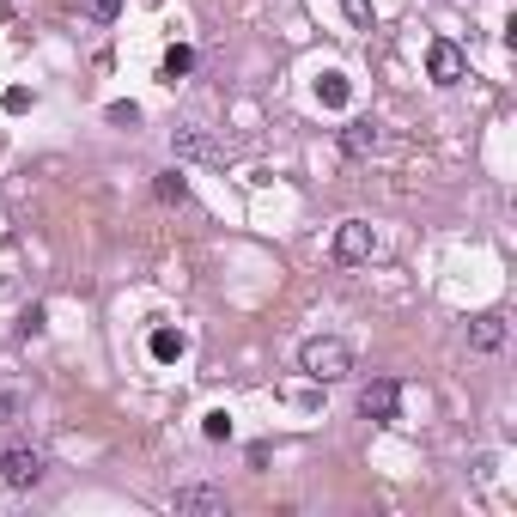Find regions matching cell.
I'll return each mask as SVG.
<instances>
[{
    "instance_id": "6da1fadb",
    "label": "cell",
    "mask_w": 517,
    "mask_h": 517,
    "mask_svg": "<svg viewBox=\"0 0 517 517\" xmlns=\"http://www.w3.org/2000/svg\"><path fill=\"white\" fill-rule=\"evenodd\" d=\"M299 372L317 384H341V378H353V347L341 335H311L299 347Z\"/></svg>"
},
{
    "instance_id": "7a4b0ae2",
    "label": "cell",
    "mask_w": 517,
    "mask_h": 517,
    "mask_svg": "<svg viewBox=\"0 0 517 517\" xmlns=\"http://www.w3.org/2000/svg\"><path fill=\"white\" fill-rule=\"evenodd\" d=\"M335 262L341 268H359V262H372V250H378V232L372 226H365V219H341V226H335Z\"/></svg>"
},
{
    "instance_id": "3957f363",
    "label": "cell",
    "mask_w": 517,
    "mask_h": 517,
    "mask_svg": "<svg viewBox=\"0 0 517 517\" xmlns=\"http://www.w3.org/2000/svg\"><path fill=\"white\" fill-rule=\"evenodd\" d=\"M171 511H177V517H226L232 499L219 493V487H207V481H189V487L171 493Z\"/></svg>"
},
{
    "instance_id": "277c9868",
    "label": "cell",
    "mask_w": 517,
    "mask_h": 517,
    "mask_svg": "<svg viewBox=\"0 0 517 517\" xmlns=\"http://www.w3.org/2000/svg\"><path fill=\"white\" fill-rule=\"evenodd\" d=\"M37 481H43V451H25V445H13L7 457H0V487L25 493V487H37Z\"/></svg>"
},
{
    "instance_id": "5b68a950",
    "label": "cell",
    "mask_w": 517,
    "mask_h": 517,
    "mask_svg": "<svg viewBox=\"0 0 517 517\" xmlns=\"http://www.w3.org/2000/svg\"><path fill=\"white\" fill-rule=\"evenodd\" d=\"M359 414H365V420H396V414H402V390H396L390 378H372V384L359 390Z\"/></svg>"
},
{
    "instance_id": "8992f818",
    "label": "cell",
    "mask_w": 517,
    "mask_h": 517,
    "mask_svg": "<svg viewBox=\"0 0 517 517\" xmlns=\"http://www.w3.org/2000/svg\"><path fill=\"white\" fill-rule=\"evenodd\" d=\"M463 67H469V61H463V49H457V43H432V49H426V73H432V86H457V80H463Z\"/></svg>"
},
{
    "instance_id": "52a82bcc",
    "label": "cell",
    "mask_w": 517,
    "mask_h": 517,
    "mask_svg": "<svg viewBox=\"0 0 517 517\" xmlns=\"http://www.w3.org/2000/svg\"><path fill=\"white\" fill-rule=\"evenodd\" d=\"M171 153H177V159H213V134L195 128V122H183V128L171 134Z\"/></svg>"
},
{
    "instance_id": "ba28073f",
    "label": "cell",
    "mask_w": 517,
    "mask_h": 517,
    "mask_svg": "<svg viewBox=\"0 0 517 517\" xmlns=\"http://www.w3.org/2000/svg\"><path fill=\"white\" fill-rule=\"evenodd\" d=\"M341 153H347V159H372V153H378V128H372V122H347V128H341Z\"/></svg>"
},
{
    "instance_id": "9c48e42d",
    "label": "cell",
    "mask_w": 517,
    "mask_h": 517,
    "mask_svg": "<svg viewBox=\"0 0 517 517\" xmlns=\"http://www.w3.org/2000/svg\"><path fill=\"white\" fill-rule=\"evenodd\" d=\"M469 347H475V353H499V347H505V317H493V311L475 317V323H469Z\"/></svg>"
},
{
    "instance_id": "30bf717a",
    "label": "cell",
    "mask_w": 517,
    "mask_h": 517,
    "mask_svg": "<svg viewBox=\"0 0 517 517\" xmlns=\"http://www.w3.org/2000/svg\"><path fill=\"white\" fill-rule=\"evenodd\" d=\"M153 195H159L165 207H183V201H189V177L171 165V171H159V177H153Z\"/></svg>"
},
{
    "instance_id": "8fae6325",
    "label": "cell",
    "mask_w": 517,
    "mask_h": 517,
    "mask_svg": "<svg viewBox=\"0 0 517 517\" xmlns=\"http://www.w3.org/2000/svg\"><path fill=\"white\" fill-rule=\"evenodd\" d=\"M189 67H195V49H183V43H177V49H165V61H159V73H165V80H171V86L183 80V73H189Z\"/></svg>"
},
{
    "instance_id": "7c38bea8",
    "label": "cell",
    "mask_w": 517,
    "mask_h": 517,
    "mask_svg": "<svg viewBox=\"0 0 517 517\" xmlns=\"http://www.w3.org/2000/svg\"><path fill=\"white\" fill-rule=\"evenodd\" d=\"M73 7H80V19H92V25H110L122 13V0H73Z\"/></svg>"
},
{
    "instance_id": "4fadbf2b",
    "label": "cell",
    "mask_w": 517,
    "mask_h": 517,
    "mask_svg": "<svg viewBox=\"0 0 517 517\" xmlns=\"http://www.w3.org/2000/svg\"><path fill=\"white\" fill-rule=\"evenodd\" d=\"M317 98H323L329 110H341V104H347V80H341V73H323V80H317Z\"/></svg>"
},
{
    "instance_id": "5bb4252c",
    "label": "cell",
    "mask_w": 517,
    "mask_h": 517,
    "mask_svg": "<svg viewBox=\"0 0 517 517\" xmlns=\"http://www.w3.org/2000/svg\"><path fill=\"white\" fill-rule=\"evenodd\" d=\"M183 347H189V341H183L177 329H159V335H153V359H183Z\"/></svg>"
},
{
    "instance_id": "9a60e30c",
    "label": "cell",
    "mask_w": 517,
    "mask_h": 517,
    "mask_svg": "<svg viewBox=\"0 0 517 517\" xmlns=\"http://www.w3.org/2000/svg\"><path fill=\"white\" fill-rule=\"evenodd\" d=\"M201 432H207V438H232V414H226V408H213V414L201 420Z\"/></svg>"
},
{
    "instance_id": "2e32d148",
    "label": "cell",
    "mask_w": 517,
    "mask_h": 517,
    "mask_svg": "<svg viewBox=\"0 0 517 517\" xmlns=\"http://www.w3.org/2000/svg\"><path fill=\"white\" fill-rule=\"evenodd\" d=\"M25 414V396H13V390H0V426H13Z\"/></svg>"
},
{
    "instance_id": "e0dca14e",
    "label": "cell",
    "mask_w": 517,
    "mask_h": 517,
    "mask_svg": "<svg viewBox=\"0 0 517 517\" xmlns=\"http://www.w3.org/2000/svg\"><path fill=\"white\" fill-rule=\"evenodd\" d=\"M341 7H347V19H353L359 31H372V0H341Z\"/></svg>"
},
{
    "instance_id": "ac0fdd59",
    "label": "cell",
    "mask_w": 517,
    "mask_h": 517,
    "mask_svg": "<svg viewBox=\"0 0 517 517\" xmlns=\"http://www.w3.org/2000/svg\"><path fill=\"white\" fill-rule=\"evenodd\" d=\"M110 122H122V128H134V122H140V104H110Z\"/></svg>"
},
{
    "instance_id": "d6986e66",
    "label": "cell",
    "mask_w": 517,
    "mask_h": 517,
    "mask_svg": "<svg viewBox=\"0 0 517 517\" xmlns=\"http://www.w3.org/2000/svg\"><path fill=\"white\" fill-rule=\"evenodd\" d=\"M0 104H7V110H13V116H19V110H31V92H25V86H13V92H7V98H0Z\"/></svg>"
}]
</instances>
